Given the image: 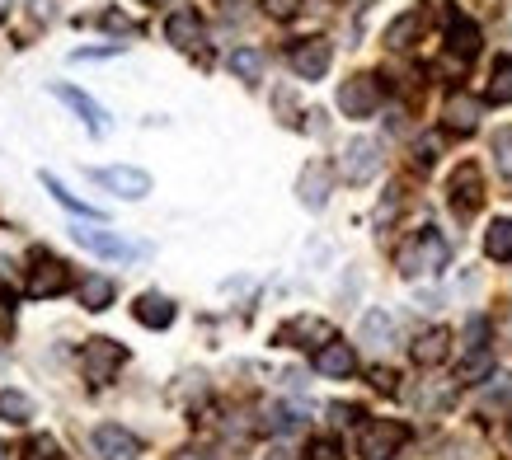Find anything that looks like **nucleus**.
Instances as JSON below:
<instances>
[{
	"instance_id": "9b49d317",
	"label": "nucleus",
	"mask_w": 512,
	"mask_h": 460,
	"mask_svg": "<svg viewBox=\"0 0 512 460\" xmlns=\"http://www.w3.org/2000/svg\"><path fill=\"white\" fill-rule=\"evenodd\" d=\"M278 343H296V348H325V343H334V329H329L325 320H315V315H296V320H287L278 329Z\"/></svg>"
},
{
	"instance_id": "0eeeda50",
	"label": "nucleus",
	"mask_w": 512,
	"mask_h": 460,
	"mask_svg": "<svg viewBox=\"0 0 512 460\" xmlns=\"http://www.w3.org/2000/svg\"><path fill=\"white\" fill-rule=\"evenodd\" d=\"M339 108L348 113V118H372L376 108H381V80H376V76H353V80H343Z\"/></svg>"
},
{
	"instance_id": "bb28decb",
	"label": "nucleus",
	"mask_w": 512,
	"mask_h": 460,
	"mask_svg": "<svg viewBox=\"0 0 512 460\" xmlns=\"http://www.w3.org/2000/svg\"><path fill=\"white\" fill-rule=\"evenodd\" d=\"M419 29H423V15H400V19H395V24L386 29V43L395 47V52H404V47L419 38Z\"/></svg>"
},
{
	"instance_id": "dca6fc26",
	"label": "nucleus",
	"mask_w": 512,
	"mask_h": 460,
	"mask_svg": "<svg viewBox=\"0 0 512 460\" xmlns=\"http://www.w3.org/2000/svg\"><path fill=\"white\" fill-rule=\"evenodd\" d=\"M71 235H76L85 249L104 254V259H132V254H137V245H127L123 235H113V230H80V226H76Z\"/></svg>"
},
{
	"instance_id": "5701e85b",
	"label": "nucleus",
	"mask_w": 512,
	"mask_h": 460,
	"mask_svg": "<svg viewBox=\"0 0 512 460\" xmlns=\"http://www.w3.org/2000/svg\"><path fill=\"white\" fill-rule=\"evenodd\" d=\"M43 188H47V193H52L57 202H62L66 212H80V216H90V221H99V207H90V202H80L76 193H71V188H66L62 179H57V174H43Z\"/></svg>"
},
{
	"instance_id": "f704fd0d",
	"label": "nucleus",
	"mask_w": 512,
	"mask_h": 460,
	"mask_svg": "<svg viewBox=\"0 0 512 460\" xmlns=\"http://www.w3.org/2000/svg\"><path fill=\"white\" fill-rule=\"evenodd\" d=\"M306 460H343V446L334 442V437H315L311 451H306Z\"/></svg>"
},
{
	"instance_id": "a878e982",
	"label": "nucleus",
	"mask_w": 512,
	"mask_h": 460,
	"mask_svg": "<svg viewBox=\"0 0 512 460\" xmlns=\"http://www.w3.org/2000/svg\"><path fill=\"white\" fill-rule=\"evenodd\" d=\"M484 254H489V259H512V221H494V226H489V235H484Z\"/></svg>"
},
{
	"instance_id": "f8f14e48",
	"label": "nucleus",
	"mask_w": 512,
	"mask_h": 460,
	"mask_svg": "<svg viewBox=\"0 0 512 460\" xmlns=\"http://www.w3.org/2000/svg\"><path fill=\"white\" fill-rule=\"evenodd\" d=\"M447 52L461 66H470L480 57V29H475L466 15H447Z\"/></svg>"
},
{
	"instance_id": "4be33fe9",
	"label": "nucleus",
	"mask_w": 512,
	"mask_h": 460,
	"mask_svg": "<svg viewBox=\"0 0 512 460\" xmlns=\"http://www.w3.org/2000/svg\"><path fill=\"white\" fill-rule=\"evenodd\" d=\"M489 376H494V353H489V348H470L466 362L456 367V381L461 385H480V381H489Z\"/></svg>"
},
{
	"instance_id": "9d476101",
	"label": "nucleus",
	"mask_w": 512,
	"mask_h": 460,
	"mask_svg": "<svg viewBox=\"0 0 512 460\" xmlns=\"http://www.w3.org/2000/svg\"><path fill=\"white\" fill-rule=\"evenodd\" d=\"M94 184L113 188L118 198H146L151 193V174L132 165H109V169H94Z\"/></svg>"
},
{
	"instance_id": "6e6552de",
	"label": "nucleus",
	"mask_w": 512,
	"mask_h": 460,
	"mask_svg": "<svg viewBox=\"0 0 512 460\" xmlns=\"http://www.w3.org/2000/svg\"><path fill=\"white\" fill-rule=\"evenodd\" d=\"M287 62H292V71L301 80H320L329 71V62H334V47H329V38H301Z\"/></svg>"
},
{
	"instance_id": "b1692460",
	"label": "nucleus",
	"mask_w": 512,
	"mask_h": 460,
	"mask_svg": "<svg viewBox=\"0 0 512 460\" xmlns=\"http://www.w3.org/2000/svg\"><path fill=\"white\" fill-rule=\"evenodd\" d=\"M231 71L240 80H249V85H254V80L264 76V52H254V47H235V52H231Z\"/></svg>"
},
{
	"instance_id": "20e7f679",
	"label": "nucleus",
	"mask_w": 512,
	"mask_h": 460,
	"mask_svg": "<svg viewBox=\"0 0 512 460\" xmlns=\"http://www.w3.org/2000/svg\"><path fill=\"white\" fill-rule=\"evenodd\" d=\"M339 169H343V179H348V184H372L376 174H381V146H376L372 137L348 141V146H343Z\"/></svg>"
},
{
	"instance_id": "a211bd4d",
	"label": "nucleus",
	"mask_w": 512,
	"mask_h": 460,
	"mask_svg": "<svg viewBox=\"0 0 512 460\" xmlns=\"http://www.w3.org/2000/svg\"><path fill=\"white\" fill-rule=\"evenodd\" d=\"M76 296H80V306L85 310H109L113 296H118V287H113L104 273H85L80 277V287H76Z\"/></svg>"
},
{
	"instance_id": "2eb2a0df",
	"label": "nucleus",
	"mask_w": 512,
	"mask_h": 460,
	"mask_svg": "<svg viewBox=\"0 0 512 460\" xmlns=\"http://www.w3.org/2000/svg\"><path fill=\"white\" fill-rule=\"evenodd\" d=\"M52 94H57V99H62V104H71L80 113V118H85V127H90L94 137H99V132H104V127H109V118H104V108L94 104L90 94L85 90H76V85H52Z\"/></svg>"
},
{
	"instance_id": "2f4dec72",
	"label": "nucleus",
	"mask_w": 512,
	"mask_h": 460,
	"mask_svg": "<svg viewBox=\"0 0 512 460\" xmlns=\"http://www.w3.org/2000/svg\"><path fill=\"white\" fill-rule=\"evenodd\" d=\"M24 460H66V456H62V446L52 442V437H33L29 451H24Z\"/></svg>"
},
{
	"instance_id": "ddd939ff",
	"label": "nucleus",
	"mask_w": 512,
	"mask_h": 460,
	"mask_svg": "<svg viewBox=\"0 0 512 460\" xmlns=\"http://www.w3.org/2000/svg\"><path fill=\"white\" fill-rule=\"evenodd\" d=\"M451 353V334L442 329V324H433V329H423L419 338H414V348H409V357L419 362V367H442Z\"/></svg>"
},
{
	"instance_id": "a19ab883",
	"label": "nucleus",
	"mask_w": 512,
	"mask_h": 460,
	"mask_svg": "<svg viewBox=\"0 0 512 460\" xmlns=\"http://www.w3.org/2000/svg\"><path fill=\"white\" fill-rule=\"evenodd\" d=\"M5 15H10V0H0V19H5Z\"/></svg>"
},
{
	"instance_id": "aec40b11",
	"label": "nucleus",
	"mask_w": 512,
	"mask_h": 460,
	"mask_svg": "<svg viewBox=\"0 0 512 460\" xmlns=\"http://www.w3.org/2000/svg\"><path fill=\"white\" fill-rule=\"evenodd\" d=\"M480 127V99L451 94L447 99V132H475Z\"/></svg>"
},
{
	"instance_id": "ea45409f",
	"label": "nucleus",
	"mask_w": 512,
	"mask_h": 460,
	"mask_svg": "<svg viewBox=\"0 0 512 460\" xmlns=\"http://www.w3.org/2000/svg\"><path fill=\"white\" fill-rule=\"evenodd\" d=\"M264 460H296V451H292V446H273Z\"/></svg>"
},
{
	"instance_id": "37998d69",
	"label": "nucleus",
	"mask_w": 512,
	"mask_h": 460,
	"mask_svg": "<svg viewBox=\"0 0 512 460\" xmlns=\"http://www.w3.org/2000/svg\"><path fill=\"white\" fill-rule=\"evenodd\" d=\"M0 460H5V446H0Z\"/></svg>"
},
{
	"instance_id": "f03ea898",
	"label": "nucleus",
	"mask_w": 512,
	"mask_h": 460,
	"mask_svg": "<svg viewBox=\"0 0 512 460\" xmlns=\"http://www.w3.org/2000/svg\"><path fill=\"white\" fill-rule=\"evenodd\" d=\"M123 362H127V348L113 343V338H85V348H80V371H85L90 385H109Z\"/></svg>"
},
{
	"instance_id": "c03bdc74",
	"label": "nucleus",
	"mask_w": 512,
	"mask_h": 460,
	"mask_svg": "<svg viewBox=\"0 0 512 460\" xmlns=\"http://www.w3.org/2000/svg\"><path fill=\"white\" fill-rule=\"evenodd\" d=\"M508 428H512V423H508Z\"/></svg>"
},
{
	"instance_id": "1a4fd4ad",
	"label": "nucleus",
	"mask_w": 512,
	"mask_h": 460,
	"mask_svg": "<svg viewBox=\"0 0 512 460\" xmlns=\"http://www.w3.org/2000/svg\"><path fill=\"white\" fill-rule=\"evenodd\" d=\"M66 287H71V268L52 254H38L29 273V296H62Z\"/></svg>"
},
{
	"instance_id": "473e14b6",
	"label": "nucleus",
	"mask_w": 512,
	"mask_h": 460,
	"mask_svg": "<svg viewBox=\"0 0 512 460\" xmlns=\"http://www.w3.org/2000/svg\"><path fill=\"white\" fill-rule=\"evenodd\" d=\"M437 151H442V137H423L419 146H414V165H419V169H433L437 165Z\"/></svg>"
},
{
	"instance_id": "e433bc0d",
	"label": "nucleus",
	"mask_w": 512,
	"mask_h": 460,
	"mask_svg": "<svg viewBox=\"0 0 512 460\" xmlns=\"http://www.w3.org/2000/svg\"><path fill=\"white\" fill-rule=\"evenodd\" d=\"M395 381H400V376H395L390 367H372V385H376V390H386V395H395V390H400Z\"/></svg>"
},
{
	"instance_id": "6ab92c4d",
	"label": "nucleus",
	"mask_w": 512,
	"mask_h": 460,
	"mask_svg": "<svg viewBox=\"0 0 512 460\" xmlns=\"http://www.w3.org/2000/svg\"><path fill=\"white\" fill-rule=\"evenodd\" d=\"M132 315H137V324H146V329H170V324H174V306L165 301V296H156V292L137 296Z\"/></svg>"
},
{
	"instance_id": "58836bf2",
	"label": "nucleus",
	"mask_w": 512,
	"mask_h": 460,
	"mask_svg": "<svg viewBox=\"0 0 512 460\" xmlns=\"http://www.w3.org/2000/svg\"><path fill=\"white\" fill-rule=\"evenodd\" d=\"M104 29H113V33H137V24H132L127 15H118V10H113V15H104Z\"/></svg>"
},
{
	"instance_id": "4468645a",
	"label": "nucleus",
	"mask_w": 512,
	"mask_h": 460,
	"mask_svg": "<svg viewBox=\"0 0 512 460\" xmlns=\"http://www.w3.org/2000/svg\"><path fill=\"white\" fill-rule=\"evenodd\" d=\"M165 38H170L179 52H198L202 47V19L193 15V10H174V15L165 19Z\"/></svg>"
},
{
	"instance_id": "cd10ccee",
	"label": "nucleus",
	"mask_w": 512,
	"mask_h": 460,
	"mask_svg": "<svg viewBox=\"0 0 512 460\" xmlns=\"http://www.w3.org/2000/svg\"><path fill=\"white\" fill-rule=\"evenodd\" d=\"M0 418H5V423H29L33 418L29 395H19V390H0Z\"/></svg>"
},
{
	"instance_id": "c756f323",
	"label": "nucleus",
	"mask_w": 512,
	"mask_h": 460,
	"mask_svg": "<svg viewBox=\"0 0 512 460\" xmlns=\"http://www.w3.org/2000/svg\"><path fill=\"white\" fill-rule=\"evenodd\" d=\"M494 165H498L503 179H512V127H503V132L494 137Z\"/></svg>"
},
{
	"instance_id": "423d86ee",
	"label": "nucleus",
	"mask_w": 512,
	"mask_h": 460,
	"mask_svg": "<svg viewBox=\"0 0 512 460\" xmlns=\"http://www.w3.org/2000/svg\"><path fill=\"white\" fill-rule=\"evenodd\" d=\"M447 193H451V212H456V216H475V212H480V202H484L480 165H470V160H466V165L451 174Z\"/></svg>"
},
{
	"instance_id": "c9c22d12",
	"label": "nucleus",
	"mask_w": 512,
	"mask_h": 460,
	"mask_svg": "<svg viewBox=\"0 0 512 460\" xmlns=\"http://www.w3.org/2000/svg\"><path fill=\"white\" fill-rule=\"evenodd\" d=\"M296 10H301V0H264V15L273 19H292Z\"/></svg>"
},
{
	"instance_id": "393cba45",
	"label": "nucleus",
	"mask_w": 512,
	"mask_h": 460,
	"mask_svg": "<svg viewBox=\"0 0 512 460\" xmlns=\"http://www.w3.org/2000/svg\"><path fill=\"white\" fill-rule=\"evenodd\" d=\"M489 104H512V57H498L489 76Z\"/></svg>"
},
{
	"instance_id": "72a5a7b5",
	"label": "nucleus",
	"mask_w": 512,
	"mask_h": 460,
	"mask_svg": "<svg viewBox=\"0 0 512 460\" xmlns=\"http://www.w3.org/2000/svg\"><path fill=\"white\" fill-rule=\"evenodd\" d=\"M301 418H296V409H287V404H268V428L278 432H292Z\"/></svg>"
},
{
	"instance_id": "c85d7f7f",
	"label": "nucleus",
	"mask_w": 512,
	"mask_h": 460,
	"mask_svg": "<svg viewBox=\"0 0 512 460\" xmlns=\"http://www.w3.org/2000/svg\"><path fill=\"white\" fill-rule=\"evenodd\" d=\"M362 334L372 338V343H386L395 334V320H390L386 310H367V320H362Z\"/></svg>"
},
{
	"instance_id": "f257e3e1",
	"label": "nucleus",
	"mask_w": 512,
	"mask_h": 460,
	"mask_svg": "<svg viewBox=\"0 0 512 460\" xmlns=\"http://www.w3.org/2000/svg\"><path fill=\"white\" fill-rule=\"evenodd\" d=\"M447 259H451V245L437 235V230H419L409 245L400 249V273L404 277H419V273H437V268H447Z\"/></svg>"
},
{
	"instance_id": "39448f33",
	"label": "nucleus",
	"mask_w": 512,
	"mask_h": 460,
	"mask_svg": "<svg viewBox=\"0 0 512 460\" xmlns=\"http://www.w3.org/2000/svg\"><path fill=\"white\" fill-rule=\"evenodd\" d=\"M90 451H94V460H137L141 442L127 428H118V423H99L90 432Z\"/></svg>"
},
{
	"instance_id": "f3484780",
	"label": "nucleus",
	"mask_w": 512,
	"mask_h": 460,
	"mask_svg": "<svg viewBox=\"0 0 512 460\" xmlns=\"http://www.w3.org/2000/svg\"><path fill=\"white\" fill-rule=\"evenodd\" d=\"M315 371H320V376H353L357 371V357H353V343H339V338H334V343H325V348H320V353H315Z\"/></svg>"
},
{
	"instance_id": "412c9836",
	"label": "nucleus",
	"mask_w": 512,
	"mask_h": 460,
	"mask_svg": "<svg viewBox=\"0 0 512 460\" xmlns=\"http://www.w3.org/2000/svg\"><path fill=\"white\" fill-rule=\"evenodd\" d=\"M329 198V169L325 165H306V174H301V202L311 207V212H320Z\"/></svg>"
},
{
	"instance_id": "4c0bfd02",
	"label": "nucleus",
	"mask_w": 512,
	"mask_h": 460,
	"mask_svg": "<svg viewBox=\"0 0 512 460\" xmlns=\"http://www.w3.org/2000/svg\"><path fill=\"white\" fill-rule=\"evenodd\" d=\"M466 338H470L466 348H484V338H489V324H484V320H480V315H475V320H470V324H466Z\"/></svg>"
},
{
	"instance_id": "79ce46f5",
	"label": "nucleus",
	"mask_w": 512,
	"mask_h": 460,
	"mask_svg": "<svg viewBox=\"0 0 512 460\" xmlns=\"http://www.w3.org/2000/svg\"><path fill=\"white\" fill-rule=\"evenodd\" d=\"M141 5H165V0H141Z\"/></svg>"
},
{
	"instance_id": "7ed1b4c3",
	"label": "nucleus",
	"mask_w": 512,
	"mask_h": 460,
	"mask_svg": "<svg viewBox=\"0 0 512 460\" xmlns=\"http://www.w3.org/2000/svg\"><path fill=\"white\" fill-rule=\"evenodd\" d=\"M404 442H409V428H404V423H395V418H372V423H362L357 456L362 460H390Z\"/></svg>"
},
{
	"instance_id": "7c9ffc66",
	"label": "nucleus",
	"mask_w": 512,
	"mask_h": 460,
	"mask_svg": "<svg viewBox=\"0 0 512 460\" xmlns=\"http://www.w3.org/2000/svg\"><path fill=\"white\" fill-rule=\"evenodd\" d=\"M489 390H484V404H489V409H498V404H512V376L508 371H503V376H489Z\"/></svg>"
}]
</instances>
